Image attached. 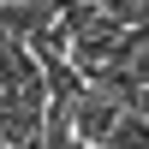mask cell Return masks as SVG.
Instances as JSON below:
<instances>
[{
    "label": "cell",
    "mask_w": 149,
    "mask_h": 149,
    "mask_svg": "<svg viewBox=\"0 0 149 149\" xmlns=\"http://www.w3.org/2000/svg\"><path fill=\"white\" fill-rule=\"evenodd\" d=\"M102 6L113 12V18H125V24H131V18H137V6H143V0H102Z\"/></svg>",
    "instance_id": "7a4b0ae2"
},
{
    "label": "cell",
    "mask_w": 149,
    "mask_h": 149,
    "mask_svg": "<svg viewBox=\"0 0 149 149\" xmlns=\"http://www.w3.org/2000/svg\"><path fill=\"white\" fill-rule=\"evenodd\" d=\"M119 113H125V102H119L107 84H90V90L72 102V125H78L84 143H107V137H113V125H119Z\"/></svg>",
    "instance_id": "6da1fadb"
},
{
    "label": "cell",
    "mask_w": 149,
    "mask_h": 149,
    "mask_svg": "<svg viewBox=\"0 0 149 149\" xmlns=\"http://www.w3.org/2000/svg\"><path fill=\"white\" fill-rule=\"evenodd\" d=\"M137 107H143V113H149V90H143V102H137Z\"/></svg>",
    "instance_id": "277c9868"
},
{
    "label": "cell",
    "mask_w": 149,
    "mask_h": 149,
    "mask_svg": "<svg viewBox=\"0 0 149 149\" xmlns=\"http://www.w3.org/2000/svg\"><path fill=\"white\" fill-rule=\"evenodd\" d=\"M131 24H149V0H143V6H137V18H131Z\"/></svg>",
    "instance_id": "3957f363"
}]
</instances>
